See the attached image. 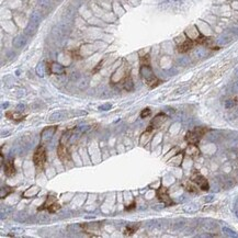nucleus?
Instances as JSON below:
<instances>
[{"label": "nucleus", "instance_id": "obj_1", "mask_svg": "<svg viewBox=\"0 0 238 238\" xmlns=\"http://www.w3.org/2000/svg\"><path fill=\"white\" fill-rule=\"evenodd\" d=\"M209 130L205 127H195L193 131H190L185 135V140L189 145H197L201 138Z\"/></svg>", "mask_w": 238, "mask_h": 238}, {"label": "nucleus", "instance_id": "obj_2", "mask_svg": "<svg viewBox=\"0 0 238 238\" xmlns=\"http://www.w3.org/2000/svg\"><path fill=\"white\" fill-rule=\"evenodd\" d=\"M33 162L37 169H43L45 162H46V149L43 145H40L34 152Z\"/></svg>", "mask_w": 238, "mask_h": 238}, {"label": "nucleus", "instance_id": "obj_3", "mask_svg": "<svg viewBox=\"0 0 238 238\" xmlns=\"http://www.w3.org/2000/svg\"><path fill=\"white\" fill-rule=\"evenodd\" d=\"M191 180L194 182L200 189L203 190V191H207L209 188H210L207 180H206L200 172H197V171H194V172L191 175Z\"/></svg>", "mask_w": 238, "mask_h": 238}, {"label": "nucleus", "instance_id": "obj_4", "mask_svg": "<svg viewBox=\"0 0 238 238\" xmlns=\"http://www.w3.org/2000/svg\"><path fill=\"white\" fill-rule=\"evenodd\" d=\"M166 120H167V115H166V114H164V113L157 114L154 119L152 120V122H150V124L148 125V128L146 131L150 133V132L154 131V130H158V128L161 127V125L166 122Z\"/></svg>", "mask_w": 238, "mask_h": 238}, {"label": "nucleus", "instance_id": "obj_5", "mask_svg": "<svg viewBox=\"0 0 238 238\" xmlns=\"http://www.w3.org/2000/svg\"><path fill=\"white\" fill-rule=\"evenodd\" d=\"M156 194H157V197L159 199V201L162 202V203L165 204L166 206H170V205H172V204H174V201H172V200H171V197L169 196L168 189H167V188H165V187H160L159 189L157 190Z\"/></svg>", "mask_w": 238, "mask_h": 238}, {"label": "nucleus", "instance_id": "obj_6", "mask_svg": "<svg viewBox=\"0 0 238 238\" xmlns=\"http://www.w3.org/2000/svg\"><path fill=\"white\" fill-rule=\"evenodd\" d=\"M57 156H58V158L63 161L64 164H67L68 161H70L69 150H68V148L66 147L64 144H59V146L57 148Z\"/></svg>", "mask_w": 238, "mask_h": 238}, {"label": "nucleus", "instance_id": "obj_7", "mask_svg": "<svg viewBox=\"0 0 238 238\" xmlns=\"http://www.w3.org/2000/svg\"><path fill=\"white\" fill-rule=\"evenodd\" d=\"M193 45H194V42H193L192 40H190V39H187L184 42L181 43V44L178 46V51H179L180 53H187L188 51H190V49L193 47Z\"/></svg>", "mask_w": 238, "mask_h": 238}, {"label": "nucleus", "instance_id": "obj_8", "mask_svg": "<svg viewBox=\"0 0 238 238\" xmlns=\"http://www.w3.org/2000/svg\"><path fill=\"white\" fill-rule=\"evenodd\" d=\"M5 174L8 177H13L15 175V167H14V162L12 159L8 160L5 164Z\"/></svg>", "mask_w": 238, "mask_h": 238}, {"label": "nucleus", "instance_id": "obj_9", "mask_svg": "<svg viewBox=\"0 0 238 238\" xmlns=\"http://www.w3.org/2000/svg\"><path fill=\"white\" fill-rule=\"evenodd\" d=\"M6 116L8 119L12 120L14 122H20V121H23L25 119V115H23L21 113L19 112H14V111H8L6 112Z\"/></svg>", "mask_w": 238, "mask_h": 238}, {"label": "nucleus", "instance_id": "obj_10", "mask_svg": "<svg viewBox=\"0 0 238 238\" xmlns=\"http://www.w3.org/2000/svg\"><path fill=\"white\" fill-rule=\"evenodd\" d=\"M183 185H184V188L187 189V191H189V192H192V193H196L197 191H199V187L196 185L194 182L192 181L191 179L190 180H188V181H185L184 183H183Z\"/></svg>", "mask_w": 238, "mask_h": 238}, {"label": "nucleus", "instance_id": "obj_11", "mask_svg": "<svg viewBox=\"0 0 238 238\" xmlns=\"http://www.w3.org/2000/svg\"><path fill=\"white\" fill-rule=\"evenodd\" d=\"M55 201H56V197H55V196H53V195L47 196V199H46V201L44 202V204H43L41 207H39V211L47 210V209L49 207V205H51V204H53Z\"/></svg>", "mask_w": 238, "mask_h": 238}, {"label": "nucleus", "instance_id": "obj_12", "mask_svg": "<svg viewBox=\"0 0 238 238\" xmlns=\"http://www.w3.org/2000/svg\"><path fill=\"white\" fill-rule=\"evenodd\" d=\"M138 227H140V226L137 224L128 225V226L125 228V231H124V235H125V236H131V235H133L134 233L138 229Z\"/></svg>", "mask_w": 238, "mask_h": 238}, {"label": "nucleus", "instance_id": "obj_13", "mask_svg": "<svg viewBox=\"0 0 238 238\" xmlns=\"http://www.w3.org/2000/svg\"><path fill=\"white\" fill-rule=\"evenodd\" d=\"M124 89L125 90H127V91H131V90H133V81H132V78L131 77H126L125 79H124Z\"/></svg>", "mask_w": 238, "mask_h": 238}, {"label": "nucleus", "instance_id": "obj_14", "mask_svg": "<svg viewBox=\"0 0 238 238\" xmlns=\"http://www.w3.org/2000/svg\"><path fill=\"white\" fill-rule=\"evenodd\" d=\"M59 209H60V205H59V204H58L56 201H55L54 203L49 205V207L47 209V211H49V213H56V212L59 210Z\"/></svg>", "mask_w": 238, "mask_h": 238}, {"label": "nucleus", "instance_id": "obj_15", "mask_svg": "<svg viewBox=\"0 0 238 238\" xmlns=\"http://www.w3.org/2000/svg\"><path fill=\"white\" fill-rule=\"evenodd\" d=\"M150 115V109H144L143 111H142V113H140V118L142 119H145V118H147V116H149Z\"/></svg>", "mask_w": 238, "mask_h": 238}, {"label": "nucleus", "instance_id": "obj_16", "mask_svg": "<svg viewBox=\"0 0 238 238\" xmlns=\"http://www.w3.org/2000/svg\"><path fill=\"white\" fill-rule=\"evenodd\" d=\"M135 209V201H133V203L130 204V205H127L125 207V211H132Z\"/></svg>", "mask_w": 238, "mask_h": 238}]
</instances>
